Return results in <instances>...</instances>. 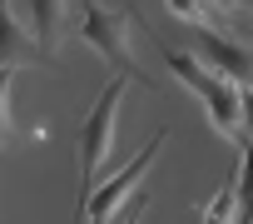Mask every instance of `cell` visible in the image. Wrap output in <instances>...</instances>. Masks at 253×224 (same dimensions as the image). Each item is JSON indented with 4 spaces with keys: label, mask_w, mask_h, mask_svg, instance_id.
<instances>
[{
    "label": "cell",
    "mask_w": 253,
    "mask_h": 224,
    "mask_svg": "<svg viewBox=\"0 0 253 224\" xmlns=\"http://www.w3.org/2000/svg\"><path fill=\"white\" fill-rule=\"evenodd\" d=\"M199 214H204V224H238V165L228 169V179L218 184V194Z\"/></svg>",
    "instance_id": "7"
},
{
    "label": "cell",
    "mask_w": 253,
    "mask_h": 224,
    "mask_svg": "<svg viewBox=\"0 0 253 224\" xmlns=\"http://www.w3.org/2000/svg\"><path fill=\"white\" fill-rule=\"evenodd\" d=\"M10 15L25 20L30 40H35L45 55H55L60 30H65V0H10Z\"/></svg>",
    "instance_id": "6"
},
{
    "label": "cell",
    "mask_w": 253,
    "mask_h": 224,
    "mask_svg": "<svg viewBox=\"0 0 253 224\" xmlns=\"http://www.w3.org/2000/svg\"><path fill=\"white\" fill-rule=\"evenodd\" d=\"M164 140H169V130H154L149 145H144L129 165H124L119 174H109V179L94 189V199L84 204V214H75V224H119V214L129 209L124 199H134V194H139V179L149 174V165H154V155L164 150Z\"/></svg>",
    "instance_id": "4"
},
{
    "label": "cell",
    "mask_w": 253,
    "mask_h": 224,
    "mask_svg": "<svg viewBox=\"0 0 253 224\" xmlns=\"http://www.w3.org/2000/svg\"><path fill=\"white\" fill-rule=\"evenodd\" d=\"M144 204H149V199H144V194H134V199H129V209L119 214V224H139V219H144Z\"/></svg>",
    "instance_id": "9"
},
{
    "label": "cell",
    "mask_w": 253,
    "mask_h": 224,
    "mask_svg": "<svg viewBox=\"0 0 253 224\" xmlns=\"http://www.w3.org/2000/svg\"><path fill=\"white\" fill-rule=\"evenodd\" d=\"M119 100H124V75H114V80L99 90L94 110H89L84 125H80V199H75V214H84V204H89V199H94V189L104 184V179H99V169H104V160H109V150H114Z\"/></svg>",
    "instance_id": "2"
},
{
    "label": "cell",
    "mask_w": 253,
    "mask_h": 224,
    "mask_svg": "<svg viewBox=\"0 0 253 224\" xmlns=\"http://www.w3.org/2000/svg\"><path fill=\"white\" fill-rule=\"evenodd\" d=\"M199 55H204V65L218 70L223 80L253 90V50L238 45L233 35H223V30H199Z\"/></svg>",
    "instance_id": "5"
},
{
    "label": "cell",
    "mask_w": 253,
    "mask_h": 224,
    "mask_svg": "<svg viewBox=\"0 0 253 224\" xmlns=\"http://www.w3.org/2000/svg\"><path fill=\"white\" fill-rule=\"evenodd\" d=\"M169 60V70L204 100V110H209V120L218 125V135H228L233 145H248V130H243V115H248V110H243V85H233V80H223L218 70H209L199 55H189V50H169L164 55Z\"/></svg>",
    "instance_id": "1"
},
{
    "label": "cell",
    "mask_w": 253,
    "mask_h": 224,
    "mask_svg": "<svg viewBox=\"0 0 253 224\" xmlns=\"http://www.w3.org/2000/svg\"><path fill=\"white\" fill-rule=\"evenodd\" d=\"M238 5H253V0H238Z\"/></svg>",
    "instance_id": "10"
},
{
    "label": "cell",
    "mask_w": 253,
    "mask_h": 224,
    "mask_svg": "<svg viewBox=\"0 0 253 224\" xmlns=\"http://www.w3.org/2000/svg\"><path fill=\"white\" fill-rule=\"evenodd\" d=\"M75 5H80V35H84V45H94V50L109 60L114 75H124V80L154 90V80L139 70L134 45H129V20H134V15L124 20V10H104L99 0H75Z\"/></svg>",
    "instance_id": "3"
},
{
    "label": "cell",
    "mask_w": 253,
    "mask_h": 224,
    "mask_svg": "<svg viewBox=\"0 0 253 224\" xmlns=\"http://www.w3.org/2000/svg\"><path fill=\"white\" fill-rule=\"evenodd\" d=\"M169 10H174L179 20H189V25H213V20H218V5H213V0H169Z\"/></svg>",
    "instance_id": "8"
}]
</instances>
